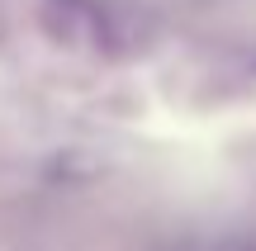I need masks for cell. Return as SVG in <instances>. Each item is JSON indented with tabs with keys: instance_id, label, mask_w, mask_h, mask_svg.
<instances>
[{
	"instance_id": "1",
	"label": "cell",
	"mask_w": 256,
	"mask_h": 251,
	"mask_svg": "<svg viewBox=\"0 0 256 251\" xmlns=\"http://www.w3.org/2000/svg\"><path fill=\"white\" fill-rule=\"evenodd\" d=\"M214 251H256V237H228V242H218Z\"/></svg>"
}]
</instances>
